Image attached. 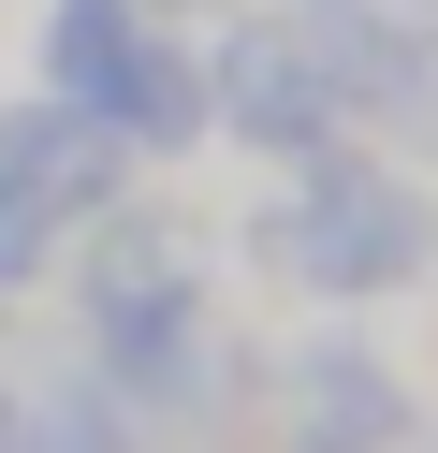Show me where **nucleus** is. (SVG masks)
<instances>
[{
  "label": "nucleus",
  "mask_w": 438,
  "mask_h": 453,
  "mask_svg": "<svg viewBox=\"0 0 438 453\" xmlns=\"http://www.w3.org/2000/svg\"><path fill=\"white\" fill-rule=\"evenodd\" d=\"M44 293L73 307V351H88V380H103V410H117L132 453H219V439H249L234 264H219V234H204L190 205H161V190L132 176L73 249H58Z\"/></svg>",
  "instance_id": "1"
},
{
  "label": "nucleus",
  "mask_w": 438,
  "mask_h": 453,
  "mask_svg": "<svg viewBox=\"0 0 438 453\" xmlns=\"http://www.w3.org/2000/svg\"><path fill=\"white\" fill-rule=\"evenodd\" d=\"M219 264L263 278V293H292V307L380 322V307L438 293V176L409 147H380V132L307 147V161H278V176L219 219Z\"/></svg>",
  "instance_id": "2"
},
{
  "label": "nucleus",
  "mask_w": 438,
  "mask_h": 453,
  "mask_svg": "<svg viewBox=\"0 0 438 453\" xmlns=\"http://www.w3.org/2000/svg\"><path fill=\"white\" fill-rule=\"evenodd\" d=\"M29 88L103 118L132 147V176H190L219 147V103H204V30L175 0H44L29 15Z\"/></svg>",
  "instance_id": "3"
},
{
  "label": "nucleus",
  "mask_w": 438,
  "mask_h": 453,
  "mask_svg": "<svg viewBox=\"0 0 438 453\" xmlns=\"http://www.w3.org/2000/svg\"><path fill=\"white\" fill-rule=\"evenodd\" d=\"M424 380L380 351L350 307H307L292 336L249 351V439L263 453H424Z\"/></svg>",
  "instance_id": "4"
},
{
  "label": "nucleus",
  "mask_w": 438,
  "mask_h": 453,
  "mask_svg": "<svg viewBox=\"0 0 438 453\" xmlns=\"http://www.w3.org/2000/svg\"><path fill=\"white\" fill-rule=\"evenodd\" d=\"M204 103H219V147L249 176H278L307 147H350V88L321 59V15H292V0H234L204 30Z\"/></svg>",
  "instance_id": "5"
},
{
  "label": "nucleus",
  "mask_w": 438,
  "mask_h": 453,
  "mask_svg": "<svg viewBox=\"0 0 438 453\" xmlns=\"http://www.w3.org/2000/svg\"><path fill=\"white\" fill-rule=\"evenodd\" d=\"M0 176H15L29 205L58 219V249H73L88 219L132 190V147H117L103 118H73V103H44V88H0Z\"/></svg>",
  "instance_id": "6"
},
{
  "label": "nucleus",
  "mask_w": 438,
  "mask_h": 453,
  "mask_svg": "<svg viewBox=\"0 0 438 453\" xmlns=\"http://www.w3.org/2000/svg\"><path fill=\"white\" fill-rule=\"evenodd\" d=\"M44 278H58V219L29 205L15 176H0V307H29V293H44Z\"/></svg>",
  "instance_id": "7"
},
{
  "label": "nucleus",
  "mask_w": 438,
  "mask_h": 453,
  "mask_svg": "<svg viewBox=\"0 0 438 453\" xmlns=\"http://www.w3.org/2000/svg\"><path fill=\"white\" fill-rule=\"evenodd\" d=\"M15 453H117V439H73V424H15Z\"/></svg>",
  "instance_id": "8"
},
{
  "label": "nucleus",
  "mask_w": 438,
  "mask_h": 453,
  "mask_svg": "<svg viewBox=\"0 0 438 453\" xmlns=\"http://www.w3.org/2000/svg\"><path fill=\"white\" fill-rule=\"evenodd\" d=\"M15 424H29V410H15V380H0V453H15Z\"/></svg>",
  "instance_id": "9"
},
{
  "label": "nucleus",
  "mask_w": 438,
  "mask_h": 453,
  "mask_svg": "<svg viewBox=\"0 0 438 453\" xmlns=\"http://www.w3.org/2000/svg\"><path fill=\"white\" fill-rule=\"evenodd\" d=\"M292 15H321V0H292Z\"/></svg>",
  "instance_id": "10"
},
{
  "label": "nucleus",
  "mask_w": 438,
  "mask_h": 453,
  "mask_svg": "<svg viewBox=\"0 0 438 453\" xmlns=\"http://www.w3.org/2000/svg\"><path fill=\"white\" fill-rule=\"evenodd\" d=\"M424 453H438V424H424Z\"/></svg>",
  "instance_id": "11"
},
{
  "label": "nucleus",
  "mask_w": 438,
  "mask_h": 453,
  "mask_svg": "<svg viewBox=\"0 0 438 453\" xmlns=\"http://www.w3.org/2000/svg\"><path fill=\"white\" fill-rule=\"evenodd\" d=\"M175 15H190V0H175Z\"/></svg>",
  "instance_id": "12"
}]
</instances>
